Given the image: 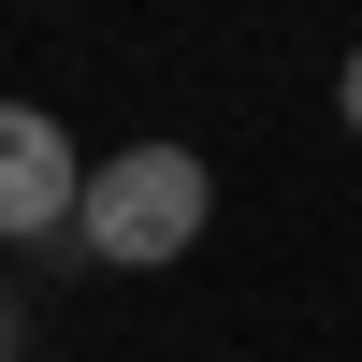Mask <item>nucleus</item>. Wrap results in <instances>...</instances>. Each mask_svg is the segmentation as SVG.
Masks as SVG:
<instances>
[{
	"mask_svg": "<svg viewBox=\"0 0 362 362\" xmlns=\"http://www.w3.org/2000/svg\"><path fill=\"white\" fill-rule=\"evenodd\" d=\"M203 218H218V174L189 160V145H116V160H87V261H131V276H160V261L203 247Z\"/></svg>",
	"mask_w": 362,
	"mask_h": 362,
	"instance_id": "f257e3e1",
	"label": "nucleus"
},
{
	"mask_svg": "<svg viewBox=\"0 0 362 362\" xmlns=\"http://www.w3.org/2000/svg\"><path fill=\"white\" fill-rule=\"evenodd\" d=\"M73 203H87L73 131H58L44 102H0V247H15V232H73Z\"/></svg>",
	"mask_w": 362,
	"mask_h": 362,
	"instance_id": "f03ea898",
	"label": "nucleus"
},
{
	"mask_svg": "<svg viewBox=\"0 0 362 362\" xmlns=\"http://www.w3.org/2000/svg\"><path fill=\"white\" fill-rule=\"evenodd\" d=\"M334 116H348V131H362V58H348V73H334Z\"/></svg>",
	"mask_w": 362,
	"mask_h": 362,
	"instance_id": "7ed1b4c3",
	"label": "nucleus"
},
{
	"mask_svg": "<svg viewBox=\"0 0 362 362\" xmlns=\"http://www.w3.org/2000/svg\"><path fill=\"white\" fill-rule=\"evenodd\" d=\"M0 362H15V319H0Z\"/></svg>",
	"mask_w": 362,
	"mask_h": 362,
	"instance_id": "20e7f679",
	"label": "nucleus"
}]
</instances>
